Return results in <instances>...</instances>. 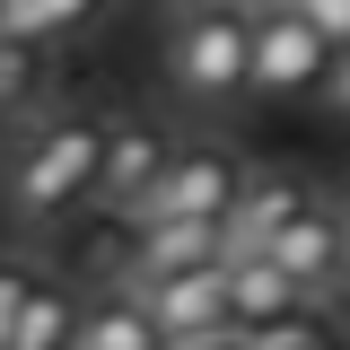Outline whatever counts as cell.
I'll return each instance as SVG.
<instances>
[{"instance_id":"cell-1","label":"cell","mask_w":350,"mask_h":350,"mask_svg":"<svg viewBox=\"0 0 350 350\" xmlns=\"http://www.w3.org/2000/svg\"><path fill=\"white\" fill-rule=\"evenodd\" d=\"M105 114H27L0 149V211L18 228H53L62 211L96 202Z\"/></svg>"},{"instance_id":"cell-2","label":"cell","mask_w":350,"mask_h":350,"mask_svg":"<svg viewBox=\"0 0 350 350\" xmlns=\"http://www.w3.org/2000/svg\"><path fill=\"white\" fill-rule=\"evenodd\" d=\"M167 70L184 88V105H211V114H228L237 96H254V9L184 0V18L167 36Z\"/></svg>"},{"instance_id":"cell-3","label":"cell","mask_w":350,"mask_h":350,"mask_svg":"<svg viewBox=\"0 0 350 350\" xmlns=\"http://www.w3.org/2000/svg\"><path fill=\"white\" fill-rule=\"evenodd\" d=\"M342 44L298 0H254V96H315Z\"/></svg>"},{"instance_id":"cell-4","label":"cell","mask_w":350,"mask_h":350,"mask_svg":"<svg viewBox=\"0 0 350 350\" xmlns=\"http://www.w3.org/2000/svg\"><path fill=\"white\" fill-rule=\"evenodd\" d=\"M245 158L228 149V140H175V158H167V175L149 184V202L131 219H228L237 211V193H245Z\"/></svg>"},{"instance_id":"cell-5","label":"cell","mask_w":350,"mask_h":350,"mask_svg":"<svg viewBox=\"0 0 350 350\" xmlns=\"http://www.w3.org/2000/svg\"><path fill=\"white\" fill-rule=\"evenodd\" d=\"M254 254L280 262V271L298 280V298H306V306H315V298H333V289L350 280V237H342V211H333L324 193H315L306 211H289V219H280V228L254 245Z\"/></svg>"},{"instance_id":"cell-6","label":"cell","mask_w":350,"mask_h":350,"mask_svg":"<svg viewBox=\"0 0 350 350\" xmlns=\"http://www.w3.org/2000/svg\"><path fill=\"white\" fill-rule=\"evenodd\" d=\"M131 298L149 306V324L175 342H211V333H228L237 315H228V262H202V271H140V280H123Z\"/></svg>"},{"instance_id":"cell-7","label":"cell","mask_w":350,"mask_h":350,"mask_svg":"<svg viewBox=\"0 0 350 350\" xmlns=\"http://www.w3.org/2000/svg\"><path fill=\"white\" fill-rule=\"evenodd\" d=\"M167 158H175V140H167L158 123H140V114H114V123H105V158H96V202L131 219L140 202H149V184L167 175Z\"/></svg>"},{"instance_id":"cell-8","label":"cell","mask_w":350,"mask_h":350,"mask_svg":"<svg viewBox=\"0 0 350 350\" xmlns=\"http://www.w3.org/2000/svg\"><path fill=\"white\" fill-rule=\"evenodd\" d=\"M228 219H131V271H202V262H228Z\"/></svg>"},{"instance_id":"cell-9","label":"cell","mask_w":350,"mask_h":350,"mask_svg":"<svg viewBox=\"0 0 350 350\" xmlns=\"http://www.w3.org/2000/svg\"><path fill=\"white\" fill-rule=\"evenodd\" d=\"M228 315L237 324H280V315H306V298L271 254H228Z\"/></svg>"},{"instance_id":"cell-10","label":"cell","mask_w":350,"mask_h":350,"mask_svg":"<svg viewBox=\"0 0 350 350\" xmlns=\"http://www.w3.org/2000/svg\"><path fill=\"white\" fill-rule=\"evenodd\" d=\"M306 202H315V184H298V175H245V193H237V211H228V245L254 254L262 237L289 211H306Z\"/></svg>"},{"instance_id":"cell-11","label":"cell","mask_w":350,"mask_h":350,"mask_svg":"<svg viewBox=\"0 0 350 350\" xmlns=\"http://www.w3.org/2000/svg\"><path fill=\"white\" fill-rule=\"evenodd\" d=\"M70 350H167V333L149 324V306L131 298V289H114V298L79 306V333H70Z\"/></svg>"},{"instance_id":"cell-12","label":"cell","mask_w":350,"mask_h":350,"mask_svg":"<svg viewBox=\"0 0 350 350\" xmlns=\"http://www.w3.org/2000/svg\"><path fill=\"white\" fill-rule=\"evenodd\" d=\"M44 88H53V62H44V44L0 36V123H27V114H44Z\"/></svg>"},{"instance_id":"cell-13","label":"cell","mask_w":350,"mask_h":350,"mask_svg":"<svg viewBox=\"0 0 350 350\" xmlns=\"http://www.w3.org/2000/svg\"><path fill=\"white\" fill-rule=\"evenodd\" d=\"M105 0H0V36H27V44H62L79 36Z\"/></svg>"},{"instance_id":"cell-14","label":"cell","mask_w":350,"mask_h":350,"mask_svg":"<svg viewBox=\"0 0 350 350\" xmlns=\"http://www.w3.org/2000/svg\"><path fill=\"white\" fill-rule=\"evenodd\" d=\"M70 333H79V298L53 289V280H36L27 306H18V350H70Z\"/></svg>"},{"instance_id":"cell-15","label":"cell","mask_w":350,"mask_h":350,"mask_svg":"<svg viewBox=\"0 0 350 350\" xmlns=\"http://www.w3.org/2000/svg\"><path fill=\"white\" fill-rule=\"evenodd\" d=\"M36 289V271H18V262H0V350H18V306Z\"/></svg>"},{"instance_id":"cell-16","label":"cell","mask_w":350,"mask_h":350,"mask_svg":"<svg viewBox=\"0 0 350 350\" xmlns=\"http://www.w3.org/2000/svg\"><path fill=\"white\" fill-rule=\"evenodd\" d=\"M315 96H324V105H333V114L350 123V44L333 53V70H324V88H315Z\"/></svg>"},{"instance_id":"cell-17","label":"cell","mask_w":350,"mask_h":350,"mask_svg":"<svg viewBox=\"0 0 350 350\" xmlns=\"http://www.w3.org/2000/svg\"><path fill=\"white\" fill-rule=\"evenodd\" d=\"M298 9H306V18H315L333 44H350V0H298Z\"/></svg>"},{"instance_id":"cell-18","label":"cell","mask_w":350,"mask_h":350,"mask_svg":"<svg viewBox=\"0 0 350 350\" xmlns=\"http://www.w3.org/2000/svg\"><path fill=\"white\" fill-rule=\"evenodd\" d=\"M175 350H237V324H228V333H211V342H175Z\"/></svg>"},{"instance_id":"cell-19","label":"cell","mask_w":350,"mask_h":350,"mask_svg":"<svg viewBox=\"0 0 350 350\" xmlns=\"http://www.w3.org/2000/svg\"><path fill=\"white\" fill-rule=\"evenodd\" d=\"M342 237H350V202H342Z\"/></svg>"}]
</instances>
